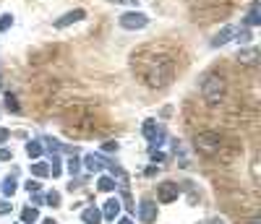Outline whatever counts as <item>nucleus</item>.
<instances>
[{
	"instance_id": "nucleus-1",
	"label": "nucleus",
	"mask_w": 261,
	"mask_h": 224,
	"mask_svg": "<svg viewBox=\"0 0 261 224\" xmlns=\"http://www.w3.org/2000/svg\"><path fill=\"white\" fill-rule=\"evenodd\" d=\"M173 78H175V63L170 60V57H157L144 76L149 89H165V86L173 84Z\"/></svg>"
},
{
	"instance_id": "nucleus-2",
	"label": "nucleus",
	"mask_w": 261,
	"mask_h": 224,
	"mask_svg": "<svg viewBox=\"0 0 261 224\" xmlns=\"http://www.w3.org/2000/svg\"><path fill=\"white\" fill-rule=\"evenodd\" d=\"M225 94H228V81L217 73H209L201 78V97L209 107H220L225 102Z\"/></svg>"
},
{
	"instance_id": "nucleus-3",
	"label": "nucleus",
	"mask_w": 261,
	"mask_h": 224,
	"mask_svg": "<svg viewBox=\"0 0 261 224\" xmlns=\"http://www.w3.org/2000/svg\"><path fill=\"white\" fill-rule=\"evenodd\" d=\"M194 144H196V149L201 151V154H207V157H212V154H217L220 151V144H222V138H220V133H199L196 138H194Z\"/></svg>"
},
{
	"instance_id": "nucleus-4",
	"label": "nucleus",
	"mask_w": 261,
	"mask_h": 224,
	"mask_svg": "<svg viewBox=\"0 0 261 224\" xmlns=\"http://www.w3.org/2000/svg\"><path fill=\"white\" fill-rule=\"evenodd\" d=\"M146 23H149V18L144 13H139V10H128V13L120 16V29H126V31H139Z\"/></svg>"
},
{
	"instance_id": "nucleus-5",
	"label": "nucleus",
	"mask_w": 261,
	"mask_h": 224,
	"mask_svg": "<svg viewBox=\"0 0 261 224\" xmlns=\"http://www.w3.org/2000/svg\"><path fill=\"white\" fill-rule=\"evenodd\" d=\"M178 196H180V188H178V183H173V180H165V183H160V185H157V201H160V204H173Z\"/></svg>"
},
{
	"instance_id": "nucleus-6",
	"label": "nucleus",
	"mask_w": 261,
	"mask_h": 224,
	"mask_svg": "<svg viewBox=\"0 0 261 224\" xmlns=\"http://www.w3.org/2000/svg\"><path fill=\"white\" fill-rule=\"evenodd\" d=\"M157 217H160V209H157V201H152V198H144V201L139 204V219L144 224H152Z\"/></svg>"
},
{
	"instance_id": "nucleus-7",
	"label": "nucleus",
	"mask_w": 261,
	"mask_h": 224,
	"mask_svg": "<svg viewBox=\"0 0 261 224\" xmlns=\"http://www.w3.org/2000/svg\"><path fill=\"white\" fill-rule=\"evenodd\" d=\"M84 167H86V172H102L105 167H110V159H105L102 154H86L84 157Z\"/></svg>"
},
{
	"instance_id": "nucleus-8",
	"label": "nucleus",
	"mask_w": 261,
	"mask_h": 224,
	"mask_svg": "<svg viewBox=\"0 0 261 224\" xmlns=\"http://www.w3.org/2000/svg\"><path fill=\"white\" fill-rule=\"evenodd\" d=\"M86 13H84V8H76V10H68V13H63L58 21H55V29H65V26H71V23L76 21H84Z\"/></svg>"
},
{
	"instance_id": "nucleus-9",
	"label": "nucleus",
	"mask_w": 261,
	"mask_h": 224,
	"mask_svg": "<svg viewBox=\"0 0 261 224\" xmlns=\"http://www.w3.org/2000/svg\"><path fill=\"white\" fill-rule=\"evenodd\" d=\"M235 60L241 63V65L256 68V65H259V50H256V47H243V50L235 55Z\"/></svg>"
},
{
	"instance_id": "nucleus-10",
	"label": "nucleus",
	"mask_w": 261,
	"mask_h": 224,
	"mask_svg": "<svg viewBox=\"0 0 261 224\" xmlns=\"http://www.w3.org/2000/svg\"><path fill=\"white\" fill-rule=\"evenodd\" d=\"M118 214H120V201H118V198H107V204L102 206V219L115 222Z\"/></svg>"
},
{
	"instance_id": "nucleus-11",
	"label": "nucleus",
	"mask_w": 261,
	"mask_h": 224,
	"mask_svg": "<svg viewBox=\"0 0 261 224\" xmlns=\"http://www.w3.org/2000/svg\"><path fill=\"white\" fill-rule=\"evenodd\" d=\"M233 37H235V26H225L220 34H214V37H212V47H222V44H228Z\"/></svg>"
},
{
	"instance_id": "nucleus-12",
	"label": "nucleus",
	"mask_w": 261,
	"mask_h": 224,
	"mask_svg": "<svg viewBox=\"0 0 261 224\" xmlns=\"http://www.w3.org/2000/svg\"><path fill=\"white\" fill-rule=\"evenodd\" d=\"M81 222L84 224H102V211L97 206H86L81 211Z\"/></svg>"
},
{
	"instance_id": "nucleus-13",
	"label": "nucleus",
	"mask_w": 261,
	"mask_h": 224,
	"mask_svg": "<svg viewBox=\"0 0 261 224\" xmlns=\"http://www.w3.org/2000/svg\"><path fill=\"white\" fill-rule=\"evenodd\" d=\"M42 146H47L52 154H60V151H76V149H65L58 138H52V136H44V141H42Z\"/></svg>"
},
{
	"instance_id": "nucleus-14",
	"label": "nucleus",
	"mask_w": 261,
	"mask_h": 224,
	"mask_svg": "<svg viewBox=\"0 0 261 224\" xmlns=\"http://www.w3.org/2000/svg\"><path fill=\"white\" fill-rule=\"evenodd\" d=\"M31 175H34L37 180L50 178V164H47V162H34V164H31Z\"/></svg>"
},
{
	"instance_id": "nucleus-15",
	"label": "nucleus",
	"mask_w": 261,
	"mask_h": 224,
	"mask_svg": "<svg viewBox=\"0 0 261 224\" xmlns=\"http://www.w3.org/2000/svg\"><path fill=\"white\" fill-rule=\"evenodd\" d=\"M16 188H18V183H16V178H13V175H10V178H5L3 183H0V191H3V196H5V198L16 196Z\"/></svg>"
},
{
	"instance_id": "nucleus-16",
	"label": "nucleus",
	"mask_w": 261,
	"mask_h": 224,
	"mask_svg": "<svg viewBox=\"0 0 261 224\" xmlns=\"http://www.w3.org/2000/svg\"><path fill=\"white\" fill-rule=\"evenodd\" d=\"M37 219H39V211L34 206H24V209H21V224H34Z\"/></svg>"
},
{
	"instance_id": "nucleus-17",
	"label": "nucleus",
	"mask_w": 261,
	"mask_h": 224,
	"mask_svg": "<svg viewBox=\"0 0 261 224\" xmlns=\"http://www.w3.org/2000/svg\"><path fill=\"white\" fill-rule=\"evenodd\" d=\"M26 157H29V162L31 159L37 162L42 157V141H29V144H26Z\"/></svg>"
},
{
	"instance_id": "nucleus-18",
	"label": "nucleus",
	"mask_w": 261,
	"mask_h": 224,
	"mask_svg": "<svg viewBox=\"0 0 261 224\" xmlns=\"http://www.w3.org/2000/svg\"><path fill=\"white\" fill-rule=\"evenodd\" d=\"M97 191L99 193H112V191H115V180L107 178V175H102V178L97 180Z\"/></svg>"
},
{
	"instance_id": "nucleus-19",
	"label": "nucleus",
	"mask_w": 261,
	"mask_h": 224,
	"mask_svg": "<svg viewBox=\"0 0 261 224\" xmlns=\"http://www.w3.org/2000/svg\"><path fill=\"white\" fill-rule=\"evenodd\" d=\"M157 128H160V125H157V120H154V117H149V120H144V125H141V133H144V138H146V141H152V136L157 133Z\"/></svg>"
},
{
	"instance_id": "nucleus-20",
	"label": "nucleus",
	"mask_w": 261,
	"mask_h": 224,
	"mask_svg": "<svg viewBox=\"0 0 261 224\" xmlns=\"http://www.w3.org/2000/svg\"><path fill=\"white\" fill-rule=\"evenodd\" d=\"M5 107L13 112V115H21V104H18V99H16V94H13V91H8V94H5Z\"/></svg>"
},
{
	"instance_id": "nucleus-21",
	"label": "nucleus",
	"mask_w": 261,
	"mask_h": 224,
	"mask_svg": "<svg viewBox=\"0 0 261 224\" xmlns=\"http://www.w3.org/2000/svg\"><path fill=\"white\" fill-rule=\"evenodd\" d=\"M261 23V16H259V5L254 3L251 10H248V16H246V26H259Z\"/></svg>"
},
{
	"instance_id": "nucleus-22",
	"label": "nucleus",
	"mask_w": 261,
	"mask_h": 224,
	"mask_svg": "<svg viewBox=\"0 0 261 224\" xmlns=\"http://www.w3.org/2000/svg\"><path fill=\"white\" fill-rule=\"evenodd\" d=\"M44 204H47V206H52V209H58V206H60V193H58V191L44 193Z\"/></svg>"
},
{
	"instance_id": "nucleus-23",
	"label": "nucleus",
	"mask_w": 261,
	"mask_h": 224,
	"mask_svg": "<svg viewBox=\"0 0 261 224\" xmlns=\"http://www.w3.org/2000/svg\"><path fill=\"white\" fill-rule=\"evenodd\" d=\"M10 26H13V13H3V16H0V34L8 31Z\"/></svg>"
},
{
	"instance_id": "nucleus-24",
	"label": "nucleus",
	"mask_w": 261,
	"mask_h": 224,
	"mask_svg": "<svg viewBox=\"0 0 261 224\" xmlns=\"http://www.w3.org/2000/svg\"><path fill=\"white\" fill-rule=\"evenodd\" d=\"M78 170H81V162H78V157L73 154L71 159H68V172H71V175H78Z\"/></svg>"
},
{
	"instance_id": "nucleus-25",
	"label": "nucleus",
	"mask_w": 261,
	"mask_h": 224,
	"mask_svg": "<svg viewBox=\"0 0 261 224\" xmlns=\"http://www.w3.org/2000/svg\"><path fill=\"white\" fill-rule=\"evenodd\" d=\"M50 178H60V159L52 154V164H50Z\"/></svg>"
},
{
	"instance_id": "nucleus-26",
	"label": "nucleus",
	"mask_w": 261,
	"mask_h": 224,
	"mask_svg": "<svg viewBox=\"0 0 261 224\" xmlns=\"http://www.w3.org/2000/svg\"><path fill=\"white\" fill-rule=\"evenodd\" d=\"M24 188H26L29 193H39V191H42V185H39V180H37V178H34V180H26V185H24Z\"/></svg>"
},
{
	"instance_id": "nucleus-27",
	"label": "nucleus",
	"mask_w": 261,
	"mask_h": 224,
	"mask_svg": "<svg viewBox=\"0 0 261 224\" xmlns=\"http://www.w3.org/2000/svg\"><path fill=\"white\" fill-rule=\"evenodd\" d=\"M10 209H13V204H10V198H8V201H3V198H0V217L10 214Z\"/></svg>"
},
{
	"instance_id": "nucleus-28",
	"label": "nucleus",
	"mask_w": 261,
	"mask_h": 224,
	"mask_svg": "<svg viewBox=\"0 0 261 224\" xmlns=\"http://www.w3.org/2000/svg\"><path fill=\"white\" fill-rule=\"evenodd\" d=\"M118 149H120L118 141H105V144H102V151H118Z\"/></svg>"
},
{
	"instance_id": "nucleus-29",
	"label": "nucleus",
	"mask_w": 261,
	"mask_h": 224,
	"mask_svg": "<svg viewBox=\"0 0 261 224\" xmlns=\"http://www.w3.org/2000/svg\"><path fill=\"white\" fill-rule=\"evenodd\" d=\"M149 159L157 164V162H162V159H165V154H162V151H157V149H149Z\"/></svg>"
},
{
	"instance_id": "nucleus-30",
	"label": "nucleus",
	"mask_w": 261,
	"mask_h": 224,
	"mask_svg": "<svg viewBox=\"0 0 261 224\" xmlns=\"http://www.w3.org/2000/svg\"><path fill=\"white\" fill-rule=\"evenodd\" d=\"M235 37H238V42H243V44H246V42H251V31H238Z\"/></svg>"
},
{
	"instance_id": "nucleus-31",
	"label": "nucleus",
	"mask_w": 261,
	"mask_h": 224,
	"mask_svg": "<svg viewBox=\"0 0 261 224\" xmlns=\"http://www.w3.org/2000/svg\"><path fill=\"white\" fill-rule=\"evenodd\" d=\"M8 138H10V131H8V128H0V146H3Z\"/></svg>"
},
{
	"instance_id": "nucleus-32",
	"label": "nucleus",
	"mask_w": 261,
	"mask_h": 224,
	"mask_svg": "<svg viewBox=\"0 0 261 224\" xmlns=\"http://www.w3.org/2000/svg\"><path fill=\"white\" fill-rule=\"evenodd\" d=\"M123 201H126V209H128V211H136V209H133V201H131V196H128V191H123Z\"/></svg>"
},
{
	"instance_id": "nucleus-33",
	"label": "nucleus",
	"mask_w": 261,
	"mask_h": 224,
	"mask_svg": "<svg viewBox=\"0 0 261 224\" xmlns=\"http://www.w3.org/2000/svg\"><path fill=\"white\" fill-rule=\"evenodd\" d=\"M10 157H13V154H10L8 149H3V146H0V162H10Z\"/></svg>"
},
{
	"instance_id": "nucleus-34",
	"label": "nucleus",
	"mask_w": 261,
	"mask_h": 224,
	"mask_svg": "<svg viewBox=\"0 0 261 224\" xmlns=\"http://www.w3.org/2000/svg\"><path fill=\"white\" fill-rule=\"evenodd\" d=\"M199 224H225L220 217H212V219H204V222H199Z\"/></svg>"
},
{
	"instance_id": "nucleus-35",
	"label": "nucleus",
	"mask_w": 261,
	"mask_h": 224,
	"mask_svg": "<svg viewBox=\"0 0 261 224\" xmlns=\"http://www.w3.org/2000/svg\"><path fill=\"white\" fill-rule=\"evenodd\" d=\"M144 175H146V178H154V175H157V167H154V164H149V167L144 170Z\"/></svg>"
},
{
	"instance_id": "nucleus-36",
	"label": "nucleus",
	"mask_w": 261,
	"mask_h": 224,
	"mask_svg": "<svg viewBox=\"0 0 261 224\" xmlns=\"http://www.w3.org/2000/svg\"><path fill=\"white\" fill-rule=\"evenodd\" d=\"M42 224H58V222H55V219H44Z\"/></svg>"
},
{
	"instance_id": "nucleus-37",
	"label": "nucleus",
	"mask_w": 261,
	"mask_h": 224,
	"mask_svg": "<svg viewBox=\"0 0 261 224\" xmlns=\"http://www.w3.org/2000/svg\"><path fill=\"white\" fill-rule=\"evenodd\" d=\"M118 224H133V222H131V219H120Z\"/></svg>"
},
{
	"instance_id": "nucleus-38",
	"label": "nucleus",
	"mask_w": 261,
	"mask_h": 224,
	"mask_svg": "<svg viewBox=\"0 0 261 224\" xmlns=\"http://www.w3.org/2000/svg\"><path fill=\"white\" fill-rule=\"evenodd\" d=\"M251 224H261V222H259V219H251Z\"/></svg>"
}]
</instances>
